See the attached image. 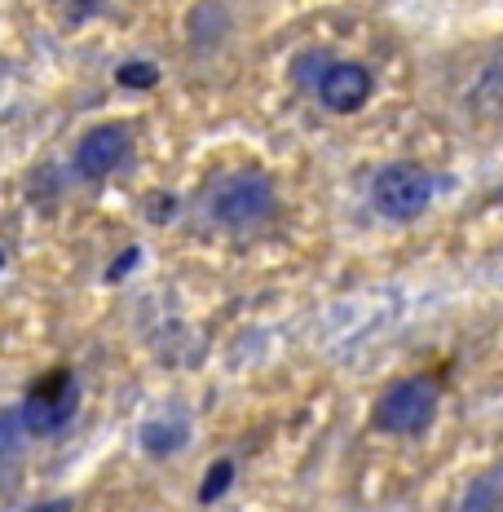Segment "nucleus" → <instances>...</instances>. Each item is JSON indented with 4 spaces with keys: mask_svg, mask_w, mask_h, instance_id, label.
<instances>
[{
    "mask_svg": "<svg viewBox=\"0 0 503 512\" xmlns=\"http://www.w3.org/2000/svg\"><path fill=\"white\" fill-rule=\"evenodd\" d=\"M314 93L323 98L327 111L349 115V111H358V106L371 98V71L358 67V62H336V58H331L327 71L314 84Z\"/></svg>",
    "mask_w": 503,
    "mask_h": 512,
    "instance_id": "obj_6",
    "label": "nucleus"
},
{
    "mask_svg": "<svg viewBox=\"0 0 503 512\" xmlns=\"http://www.w3.org/2000/svg\"><path fill=\"white\" fill-rule=\"evenodd\" d=\"M102 0H62V9H67V18H84V14H93Z\"/></svg>",
    "mask_w": 503,
    "mask_h": 512,
    "instance_id": "obj_12",
    "label": "nucleus"
},
{
    "mask_svg": "<svg viewBox=\"0 0 503 512\" xmlns=\"http://www.w3.org/2000/svg\"><path fill=\"white\" fill-rule=\"evenodd\" d=\"M31 512H71V504H62V499H58V504H40V508H31Z\"/></svg>",
    "mask_w": 503,
    "mask_h": 512,
    "instance_id": "obj_13",
    "label": "nucleus"
},
{
    "mask_svg": "<svg viewBox=\"0 0 503 512\" xmlns=\"http://www.w3.org/2000/svg\"><path fill=\"white\" fill-rule=\"evenodd\" d=\"M0 265H5V252H0Z\"/></svg>",
    "mask_w": 503,
    "mask_h": 512,
    "instance_id": "obj_14",
    "label": "nucleus"
},
{
    "mask_svg": "<svg viewBox=\"0 0 503 512\" xmlns=\"http://www.w3.org/2000/svg\"><path fill=\"white\" fill-rule=\"evenodd\" d=\"M327 53H305V58H296V67H292V80L301 84V89H314L318 84V76L327 71Z\"/></svg>",
    "mask_w": 503,
    "mask_h": 512,
    "instance_id": "obj_9",
    "label": "nucleus"
},
{
    "mask_svg": "<svg viewBox=\"0 0 503 512\" xmlns=\"http://www.w3.org/2000/svg\"><path fill=\"white\" fill-rule=\"evenodd\" d=\"M459 512H503V468L477 477L473 490L464 495V508Z\"/></svg>",
    "mask_w": 503,
    "mask_h": 512,
    "instance_id": "obj_7",
    "label": "nucleus"
},
{
    "mask_svg": "<svg viewBox=\"0 0 503 512\" xmlns=\"http://www.w3.org/2000/svg\"><path fill=\"white\" fill-rule=\"evenodd\" d=\"M128 155V128L124 124H98L80 137L76 146V173L89 177V181H102L111 177L115 168L124 164Z\"/></svg>",
    "mask_w": 503,
    "mask_h": 512,
    "instance_id": "obj_5",
    "label": "nucleus"
},
{
    "mask_svg": "<svg viewBox=\"0 0 503 512\" xmlns=\"http://www.w3.org/2000/svg\"><path fill=\"white\" fill-rule=\"evenodd\" d=\"M274 212V186L265 177H234L212 195V217L230 230L261 226Z\"/></svg>",
    "mask_w": 503,
    "mask_h": 512,
    "instance_id": "obj_4",
    "label": "nucleus"
},
{
    "mask_svg": "<svg viewBox=\"0 0 503 512\" xmlns=\"http://www.w3.org/2000/svg\"><path fill=\"white\" fill-rule=\"evenodd\" d=\"M18 429H23V420H18V411H5L0 415V455H9L14 451V442H18Z\"/></svg>",
    "mask_w": 503,
    "mask_h": 512,
    "instance_id": "obj_11",
    "label": "nucleus"
},
{
    "mask_svg": "<svg viewBox=\"0 0 503 512\" xmlns=\"http://www.w3.org/2000/svg\"><path fill=\"white\" fill-rule=\"evenodd\" d=\"M230 486H234V464L217 460V464H212V473H208V482H203V490H199V499H203V504H217Z\"/></svg>",
    "mask_w": 503,
    "mask_h": 512,
    "instance_id": "obj_8",
    "label": "nucleus"
},
{
    "mask_svg": "<svg viewBox=\"0 0 503 512\" xmlns=\"http://www.w3.org/2000/svg\"><path fill=\"white\" fill-rule=\"evenodd\" d=\"M76 407H80V384H76V376H71L67 367H53V371H45V376H40L27 389L18 420H23L27 433L53 437L58 429H67V424H71Z\"/></svg>",
    "mask_w": 503,
    "mask_h": 512,
    "instance_id": "obj_1",
    "label": "nucleus"
},
{
    "mask_svg": "<svg viewBox=\"0 0 503 512\" xmlns=\"http://www.w3.org/2000/svg\"><path fill=\"white\" fill-rule=\"evenodd\" d=\"M433 199V177L420 164H389L376 177V208L393 221H411L420 217Z\"/></svg>",
    "mask_w": 503,
    "mask_h": 512,
    "instance_id": "obj_3",
    "label": "nucleus"
},
{
    "mask_svg": "<svg viewBox=\"0 0 503 512\" xmlns=\"http://www.w3.org/2000/svg\"><path fill=\"white\" fill-rule=\"evenodd\" d=\"M115 80L128 84V89H151V84L159 80V71L151 67V62H124V67L115 71Z\"/></svg>",
    "mask_w": 503,
    "mask_h": 512,
    "instance_id": "obj_10",
    "label": "nucleus"
},
{
    "mask_svg": "<svg viewBox=\"0 0 503 512\" xmlns=\"http://www.w3.org/2000/svg\"><path fill=\"white\" fill-rule=\"evenodd\" d=\"M437 415V389L428 380H402L393 384L376 407V424L389 433H424Z\"/></svg>",
    "mask_w": 503,
    "mask_h": 512,
    "instance_id": "obj_2",
    "label": "nucleus"
}]
</instances>
